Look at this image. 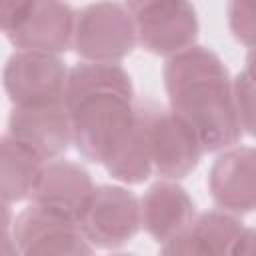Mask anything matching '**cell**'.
I'll return each mask as SVG.
<instances>
[{"label":"cell","mask_w":256,"mask_h":256,"mask_svg":"<svg viewBox=\"0 0 256 256\" xmlns=\"http://www.w3.org/2000/svg\"><path fill=\"white\" fill-rule=\"evenodd\" d=\"M162 74L170 110L192 126L204 152L240 142L244 132L232 102V80L216 52L194 44L168 56Z\"/></svg>","instance_id":"1"},{"label":"cell","mask_w":256,"mask_h":256,"mask_svg":"<svg viewBox=\"0 0 256 256\" xmlns=\"http://www.w3.org/2000/svg\"><path fill=\"white\" fill-rule=\"evenodd\" d=\"M72 124V144L92 164H104L136 122L132 98L116 94L88 96L66 106Z\"/></svg>","instance_id":"2"},{"label":"cell","mask_w":256,"mask_h":256,"mask_svg":"<svg viewBox=\"0 0 256 256\" xmlns=\"http://www.w3.org/2000/svg\"><path fill=\"white\" fill-rule=\"evenodd\" d=\"M136 46L134 18L116 0L84 6L74 16L72 48L88 62H120Z\"/></svg>","instance_id":"3"},{"label":"cell","mask_w":256,"mask_h":256,"mask_svg":"<svg viewBox=\"0 0 256 256\" xmlns=\"http://www.w3.org/2000/svg\"><path fill=\"white\" fill-rule=\"evenodd\" d=\"M136 112L144 126L152 170L168 180H182L192 174L204 152L192 126L174 110L156 104H144Z\"/></svg>","instance_id":"4"},{"label":"cell","mask_w":256,"mask_h":256,"mask_svg":"<svg viewBox=\"0 0 256 256\" xmlns=\"http://www.w3.org/2000/svg\"><path fill=\"white\" fill-rule=\"evenodd\" d=\"M68 68L56 54L18 50L2 70L4 90L14 106L64 102Z\"/></svg>","instance_id":"5"},{"label":"cell","mask_w":256,"mask_h":256,"mask_svg":"<svg viewBox=\"0 0 256 256\" xmlns=\"http://www.w3.org/2000/svg\"><path fill=\"white\" fill-rule=\"evenodd\" d=\"M80 228L92 248H120L140 230V200L124 186H94Z\"/></svg>","instance_id":"6"},{"label":"cell","mask_w":256,"mask_h":256,"mask_svg":"<svg viewBox=\"0 0 256 256\" xmlns=\"http://www.w3.org/2000/svg\"><path fill=\"white\" fill-rule=\"evenodd\" d=\"M12 238L18 254H92V246L86 240L78 222H72L60 214H54L38 204H30L22 210L12 224Z\"/></svg>","instance_id":"7"},{"label":"cell","mask_w":256,"mask_h":256,"mask_svg":"<svg viewBox=\"0 0 256 256\" xmlns=\"http://www.w3.org/2000/svg\"><path fill=\"white\" fill-rule=\"evenodd\" d=\"M136 42L158 56H172L196 44L198 16L190 0H162L132 14Z\"/></svg>","instance_id":"8"},{"label":"cell","mask_w":256,"mask_h":256,"mask_svg":"<svg viewBox=\"0 0 256 256\" xmlns=\"http://www.w3.org/2000/svg\"><path fill=\"white\" fill-rule=\"evenodd\" d=\"M254 230L246 228L236 214L208 210L194 216L192 224L176 238L164 242V254H250Z\"/></svg>","instance_id":"9"},{"label":"cell","mask_w":256,"mask_h":256,"mask_svg":"<svg viewBox=\"0 0 256 256\" xmlns=\"http://www.w3.org/2000/svg\"><path fill=\"white\" fill-rule=\"evenodd\" d=\"M92 192L94 182L84 166L54 158L42 164L30 198L32 204L80 224Z\"/></svg>","instance_id":"10"},{"label":"cell","mask_w":256,"mask_h":256,"mask_svg":"<svg viewBox=\"0 0 256 256\" xmlns=\"http://www.w3.org/2000/svg\"><path fill=\"white\" fill-rule=\"evenodd\" d=\"M8 134L44 162L60 158L72 144L70 112L64 102L14 106L8 116Z\"/></svg>","instance_id":"11"},{"label":"cell","mask_w":256,"mask_h":256,"mask_svg":"<svg viewBox=\"0 0 256 256\" xmlns=\"http://www.w3.org/2000/svg\"><path fill=\"white\" fill-rule=\"evenodd\" d=\"M214 204L230 214H248L256 206V150L234 144L224 148L208 174Z\"/></svg>","instance_id":"12"},{"label":"cell","mask_w":256,"mask_h":256,"mask_svg":"<svg viewBox=\"0 0 256 256\" xmlns=\"http://www.w3.org/2000/svg\"><path fill=\"white\" fill-rule=\"evenodd\" d=\"M76 12L66 0H34L24 18L8 32L18 50L46 52L60 56L72 48Z\"/></svg>","instance_id":"13"},{"label":"cell","mask_w":256,"mask_h":256,"mask_svg":"<svg viewBox=\"0 0 256 256\" xmlns=\"http://www.w3.org/2000/svg\"><path fill=\"white\" fill-rule=\"evenodd\" d=\"M196 216V204L176 180L152 184L140 200V226L164 244L184 232Z\"/></svg>","instance_id":"14"},{"label":"cell","mask_w":256,"mask_h":256,"mask_svg":"<svg viewBox=\"0 0 256 256\" xmlns=\"http://www.w3.org/2000/svg\"><path fill=\"white\" fill-rule=\"evenodd\" d=\"M98 94H116L134 100V88L130 74L116 62H80L68 70L64 104L72 106L74 102L98 96Z\"/></svg>","instance_id":"15"},{"label":"cell","mask_w":256,"mask_h":256,"mask_svg":"<svg viewBox=\"0 0 256 256\" xmlns=\"http://www.w3.org/2000/svg\"><path fill=\"white\" fill-rule=\"evenodd\" d=\"M42 164L28 146L10 134L0 136V200L12 204L30 198Z\"/></svg>","instance_id":"16"},{"label":"cell","mask_w":256,"mask_h":256,"mask_svg":"<svg viewBox=\"0 0 256 256\" xmlns=\"http://www.w3.org/2000/svg\"><path fill=\"white\" fill-rule=\"evenodd\" d=\"M102 166H106L112 178L124 184H140L148 180V176L152 174V160L138 112H136V122L130 128L128 136L118 144V148Z\"/></svg>","instance_id":"17"},{"label":"cell","mask_w":256,"mask_h":256,"mask_svg":"<svg viewBox=\"0 0 256 256\" xmlns=\"http://www.w3.org/2000/svg\"><path fill=\"white\" fill-rule=\"evenodd\" d=\"M232 102L238 116V124L244 134L254 132V74L252 60L248 58L244 70L232 80Z\"/></svg>","instance_id":"18"},{"label":"cell","mask_w":256,"mask_h":256,"mask_svg":"<svg viewBox=\"0 0 256 256\" xmlns=\"http://www.w3.org/2000/svg\"><path fill=\"white\" fill-rule=\"evenodd\" d=\"M228 26L238 42L252 48L256 34L254 0H228Z\"/></svg>","instance_id":"19"},{"label":"cell","mask_w":256,"mask_h":256,"mask_svg":"<svg viewBox=\"0 0 256 256\" xmlns=\"http://www.w3.org/2000/svg\"><path fill=\"white\" fill-rule=\"evenodd\" d=\"M34 0H0V32H10L28 12Z\"/></svg>","instance_id":"20"},{"label":"cell","mask_w":256,"mask_h":256,"mask_svg":"<svg viewBox=\"0 0 256 256\" xmlns=\"http://www.w3.org/2000/svg\"><path fill=\"white\" fill-rule=\"evenodd\" d=\"M18 254V248L14 244L12 234H8V230L0 228V256H14Z\"/></svg>","instance_id":"21"},{"label":"cell","mask_w":256,"mask_h":256,"mask_svg":"<svg viewBox=\"0 0 256 256\" xmlns=\"http://www.w3.org/2000/svg\"><path fill=\"white\" fill-rule=\"evenodd\" d=\"M12 224V212L8 208V202L0 200V228L2 230H8Z\"/></svg>","instance_id":"22"},{"label":"cell","mask_w":256,"mask_h":256,"mask_svg":"<svg viewBox=\"0 0 256 256\" xmlns=\"http://www.w3.org/2000/svg\"><path fill=\"white\" fill-rule=\"evenodd\" d=\"M154 2H162V0H124V6L128 8V12H130V14H134V12H138V10L146 8V6L154 4Z\"/></svg>","instance_id":"23"}]
</instances>
